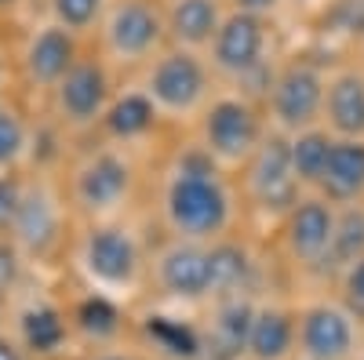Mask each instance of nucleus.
Returning a JSON list of instances; mask_svg holds the SVG:
<instances>
[{
	"label": "nucleus",
	"instance_id": "nucleus-1",
	"mask_svg": "<svg viewBox=\"0 0 364 360\" xmlns=\"http://www.w3.org/2000/svg\"><path fill=\"white\" fill-rule=\"evenodd\" d=\"M161 212L178 240H219L233 219V193L223 171H168Z\"/></svg>",
	"mask_w": 364,
	"mask_h": 360
},
{
	"label": "nucleus",
	"instance_id": "nucleus-2",
	"mask_svg": "<svg viewBox=\"0 0 364 360\" xmlns=\"http://www.w3.org/2000/svg\"><path fill=\"white\" fill-rule=\"evenodd\" d=\"M142 87L154 99L161 116L186 120L200 116V109L215 95V70H211L208 58H200V51L168 44L164 51L149 58Z\"/></svg>",
	"mask_w": 364,
	"mask_h": 360
},
{
	"label": "nucleus",
	"instance_id": "nucleus-3",
	"mask_svg": "<svg viewBox=\"0 0 364 360\" xmlns=\"http://www.w3.org/2000/svg\"><path fill=\"white\" fill-rule=\"evenodd\" d=\"M266 116L245 92H215L211 102L200 109V146L223 171L245 168L259 142L266 138Z\"/></svg>",
	"mask_w": 364,
	"mask_h": 360
},
{
	"label": "nucleus",
	"instance_id": "nucleus-4",
	"mask_svg": "<svg viewBox=\"0 0 364 360\" xmlns=\"http://www.w3.org/2000/svg\"><path fill=\"white\" fill-rule=\"evenodd\" d=\"M135 193V164L124 149L117 146H95L70 168L66 200L84 212L87 219H109L124 207Z\"/></svg>",
	"mask_w": 364,
	"mask_h": 360
},
{
	"label": "nucleus",
	"instance_id": "nucleus-5",
	"mask_svg": "<svg viewBox=\"0 0 364 360\" xmlns=\"http://www.w3.org/2000/svg\"><path fill=\"white\" fill-rule=\"evenodd\" d=\"M102 58L109 66H142L168 40V18L157 0H109L99 22Z\"/></svg>",
	"mask_w": 364,
	"mask_h": 360
},
{
	"label": "nucleus",
	"instance_id": "nucleus-6",
	"mask_svg": "<svg viewBox=\"0 0 364 360\" xmlns=\"http://www.w3.org/2000/svg\"><path fill=\"white\" fill-rule=\"evenodd\" d=\"M324 84L328 73L306 58L288 62L277 77L269 80V95H266V124L269 131L281 135H299L321 124L324 113Z\"/></svg>",
	"mask_w": 364,
	"mask_h": 360
},
{
	"label": "nucleus",
	"instance_id": "nucleus-7",
	"mask_svg": "<svg viewBox=\"0 0 364 360\" xmlns=\"http://www.w3.org/2000/svg\"><path fill=\"white\" fill-rule=\"evenodd\" d=\"M240 186H245L248 204H255L262 215L284 219V215L291 212V204L306 193V190H302L299 178H295L288 135L266 131V138L259 142V149L252 153V160L240 168Z\"/></svg>",
	"mask_w": 364,
	"mask_h": 360
},
{
	"label": "nucleus",
	"instance_id": "nucleus-8",
	"mask_svg": "<svg viewBox=\"0 0 364 360\" xmlns=\"http://www.w3.org/2000/svg\"><path fill=\"white\" fill-rule=\"evenodd\" d=\"M113 102L109 92V62L106 58H77L73 70L55 84L51 109L66 131H91L102 124V116Z\"/></svg>",
	"mask_w": 364,
	"mask_h": 360
},
{
	"label": "nucleus",
	"instance_id": "nucleus-9",
	"mask_svg": "<svg viewBox=\"0 0 364 360\" xmlns=\"http://www.w3.org/2000/svg\"><path fill=\"white\" fill-rule=\"evenodd\" d=\"M66 193H58L51 178H22V200L8 236L22 255H48L63 240V215H66Z\"/></svg>",
	"mask_w": 364,
	"mask_h": 360
},
{
	"label": "nucleus",
	"instance_id": "nucleus-10",
	"mask_svg": "<svg viewBox=\"0 0 364 360\" xmlns=\"http://www.w3.org/2000/svg\"><path fill=\"white\" fill-rule=\"evenodd\" d=\"M266 55V18L252 11H226L215 40L208 44V62L215 77L226 80H248L255 70H262Z\"/></svg>",
	"mask_w": 364,
	"mask_h": 360
},
{
	"label": "nucleus",
	"instance_id": "nucleus-11",
	"mask_svg": "<svg viewBox=\"0 0 364 360\" xmlns=\"http://www.w3.org/2000/svg\"><path fill=\"white\" fill-rule=\"evenodd\" d=\"M77 58H80L77 33H70V29L58 26V22H44V26H37L33 33L26 37L18 66H22V77H26L29 87L51 95L55 84L73 70Z\"/></svg>",
	"mask_w": 364,
	"mask_h": 360
},
{
	"label": "nucleus",
	"instance_id": "nucleus-12",
	"mask_svg": "<svg viewBox=\"0 0 364 360\" xmlns=\"http://www.w3.org/2000/svg\"><path fill=\"white\" fill-rule=\"evenodd\" d=\"M80 262L91 277L106 288H120V284H132L139 273V240L117 222H95L84 233V244H80Z\"/></svg>",
	"mask_w": 364,
	"mask_h": 360
},
{
	"label": "nucleus",
	"instance_id": "nucleus-13",
	"mask_svg": "<svg viewBox=\"0 0 364 360\" xmlns=\"http://www.w3.org/2000/svg\"><path fill=\"white\" fill-rule=\"evenodd\" d=\"M336 219H339V207L331 204L321 193H302L291 212L284 215V248L291 251V258L299 262H324L328 248H331V236H336Z\"/></svg>",
	"mask_w": 364,
	"mask_h": 360
},
{
	"label": "nucleus",
	"instance_id": "nucleus-14",
	"mask_svg": "<svg viewBox=\"0 0 364 360\" xmlns=\"http://www.w3.org/2000/svg\"><path fill=\"white\" fill-rule=\"evenodd\" d=\"M157 280L175 298H204L211 295V244L200 240H171L154 262Z\"/></svg>",
	"mask_w": 364,
	"mask_h": 360
},
{
	"label": "nucleus",
	"instance_id": "nucleus-15",
	"mask_svg": "<svg viewBox=\"0 0 364 360\" xmlns=\"http://www.w3.org/2000/svg\"><path fill=\"white\" fill-rule=\"evenodd\" d=\"M321 124L336 138H364V70L339 66L328 73Z\"/></svg>",
	"mask_w": 364,
	"mask_h": 360
},
{
	"label": "nucleus",
	"instance_id": "nucleus-16",
	"mask_svg": "<svg viewBox=\"0 0 364 360\" xmlns=\"http://www.w3.org/2000/svg\"><path fill=\"white\" fill-rule=\"evenodd\" d=\"M299 342L310 360H343L353 349V320L339 306H314L299 320Z\"/></svg>",
	"mask_w": 364,
	"mask_h": 360
},
{
	"label": "nucleus",
	"instance_id": "nucleus-17",
	"mask_svg": "<svg viewBox=\"0 0 364 360\" xmlns=\"http://www.w3.org/2000/svg\"><path fill=\"white\" fill-rule=\"evenodd\" d=\"M336 207L364 200V138H336L317 190Z\"/></svg>",
	"mask_w": 364,
	"mask_h": 360
},
{
	"label": "nucleus",
	"instance_id": "nucleus-18",
	"mask_svg": "<svg viewBox=\"0 0 364 360\" xmlns=\"http://www.w3.org/2000/svg\"><path fill=\"white\" fill-rule=\"evenodd\" d=\"M164 18H168L171 44L200 51L215 40L226 11H223V0H171L164 8Z\"/></svg>",
	"mask_w": 364,
	"mask_h": 360
},
{
	"label": "nucleus",
	"instance_id": "nucleus-19",
	"mask_svg": "<svg viewBox=\"0 0 364 360\" xmlns=\"http://www.w3.org/2000/svg\"><path fill=\"white\" fill-rule=\"evenodd\" d=\"M161 120L154 99L146 95V87H135V92H120L113 95L106 116H102V135L109 142H120V146H128V142H139L146 138L149 131H154V124Z\"/></svg>",
	"mask_w": 364,
	"mask_h": 360
},
{
	"label": "nucleus",
	"instance_id": "nucleus-20",
	"mask_svg": "<svg viewBox=\"0 0 364 360\" xmlns=\"http://www.w3.org/2000/svg\"><path fill=\"white\" fill-rule=\"evenodd\" d=\"M295 342V320L284 310H255L248 327V353L255 360H281Z\"/></svg>",
	"mask_w": 364,
	"mask_h": 360
},
{
	"label": "nucleus",
	"instance_id": "nucleus-21",
	"mask_svg": "<svg viewBox=\"0 0 364 360\" xmlns=\"http://www.w3.org/2000/svg\"><path fill=\"white\" fill-rule=\"evenodd\" d=\"M331 142H336V135H331L324 124L310 128V131H299L288 138V149H291V168H295V178L302 190H317L321 175H324V164H328V153H331Z\"/></svg>",
	"mask_w": 364,
	"mask_h": 360
},
{
	"label": "nucleus",
	"instance_id": "nucleus-22",
	"mask_svg": "<svg viewBox=\"0 0 364 360\" xmlns=\"http://www.w3.org/2000/svg\"><path fill=\"white\" fill-rule=\"evenodd\" d=\"M360 255H364V200L339 207L336 236H331V248H328V258H324V262L346 269V266L357 262Z\"/></svg>",
	"mask_w": 364,
	"mask_h": 360
},
{
	"label": "nucleus",
	"instance_id": "nucleus-23",
	"mask_svg": "<svg viewBox=\"0 0 364 360\" xmlns=\"http://www.w3.org/2000/svg\"><path fill=\"white\" fill-rule=\"evenodd\" d=\"M29 142H33V128L22 109L0 99V171H15L29 157Z\"/></svg>",
	"mask_w": 364,
	"mask_h": 360
},
{
	"label": "nucleus",
	"instance_id": "nucleus-24",
	"mask_svg": "<svg viewBox=\"0 0 364 360\" xmlns=\"http://www.w3.org/2000/svg\"><path fill=\"white\" fill-rule=\"evenodd\" d=\"M22 339L33 353H51L63 346L66 339V317L58 313L55 306H29L22 313Z\"/></svg>",
	"mask_w": 364,
	"mask_h": 360
},
{
	"label": "nucleus",
	"instance_id": "nucleus-25",
	"mask_svg": "<svg viewBox=\"0 0 364 360\" xmlns=\"http://www.w3.org/2000/svg\"><path fill=\"white\" fill-rule=\"evenodd\" d=\"M255 310L248 302H230L219 320H215V335H211V349H219L215 360H233L240 349H248V327H252Z\"/></svg>",
	"mask_w": 364,
	"mask_h": 360
},
{
	"label": "nucleus",
	"instance_id": "nucleus-26",
	"mask_svg": "<svg viewBox=\"0 0 364 360\" xmlns=\"http://www.w3.org/2000/svg\"><path fill=\"white\" fill-rule=\"evenodd\" d=\"M146 335L154 339L164 353H171V356H182V360L200 356V339L193 335V327H190V324H182V320H171V317H149V320H146Z\"/></svg>",
	"mask_w": 364,
	"mask_h": 360
},
{
	"label": "nucleus",
	"instance_id": "nucleus-27",
	"mask_svg": "<svg viewBox=\"0 0 364 360\" xmlns=\"http://www.w3.org/2000/svg\"><path fill=\"white\" fill-rule=\"evenodd\" d=\"M248 277V255L237 244H211V291H237Z\"/></svg>",
	"mask_w": 364,
	"mask_h": 360
},
{
	"label": "nucleus",
	"instance_id": "nucleus-28",
	"mask_svg": "<svg viewBox=\"0 0 364 360\" xmlns=\"http://www.w3.org/2000/svg\"><path fill=\"white\" fill-rule=\"evenodd\" d=\"M106 4L109 0H48V11H51V22L66 26L70 33L84 37L91 29H99Z\"/></svg>",
	"mask_w": 364,
	"mask_h": 360
},
{
	"label": "nucleus",
	"instance_id": "nucleus-29",
	"mask_svg": "<svg viewBox=\"0 0 364 360\" xmlns=\"http://www.w3.org/2000/svg\"><path fill=\"white\" fill-rule=\"evenodd\" d=\"M73 320H77L80 332L95 335V339H106V335H113L117 327H120V310L109 302L106 295H87L84 302L77 306Z\"/></svg>",
	"mask_w": 364,
	"mask_h": 360
},
{
	"label": "nucleus",
	"instance_id": "nucleus-30",
	"mask_svg": "<svg viewBox=\"0 0 364 360\" xmlns=\"http://www.w3.org/2000/svg\"><path fill=\"white\" fill-rule=\"evenodd\" d=\"M328 26H331V33L364 37V0H331L328 4Z\"/></svg>",
	"mask_w": 364,
	"mask_h": 360
},
{
	"label": "nucleus",
	"instance_id": "nucleus-31",
	"mask_svg": "<svg viewBox=\"0 0 364 360\" xmlns=\"http://www.w3.org/2000/svg\"><path fill=\"white\" fill-rule=\"evenodd\" d=\"M18 200H22V178L15 171H0V236H8Z\"/></svg>",
	"mask_w": 364,
	"mask_h": 360
},
{
	"label": "nucleus",
	"instance_id": "nucleus-32",
	"mask_svg": "<svg viewBox=\"0 0 364 360\" xmlns=\"http://www.w3.org/2000/svg\"><path fill=\"white\" fill-rule=\"evenodd\" d=\"M18 248L11 236H0V295H4L15 280H18Z\"/></svg>",
	"mask_w": 364,
	"mask_h": 360
},
{
	"label": "nucleus",
	"instance_id": "nucleus-33",
	"mask_svg": "<svg viewBox=\"0 0 364 360\" xmlns=\"http://www.w3.org/2000/svg\"><path fill=\"white\" fill-rule=\"evenodd\" d=\"M343 288H346V298H350V306L364 313V255L357 262H350L343 269Z\"/></svg>",
	"mask_w": 364,
	"mask_h": 360
},
{
	"label": "nucleus",
	"instance_id": "nucleus-34",
	"mask_svg": "<svg viewBox=\"0 0 364 360\" xmlns=\"http://www.w3.org/2000/svg\"><path fill=\"white\" fill-rule=\"evenodd\" d=\"M281 0H233V8H240V11H252V15H269L273 8H277Z\"/></svg>",
	"mask_w": 364,
	"mask_h": 360
},
{
	"label": "nucleus",
	"instance_id": "nucleus-35",
	"mask_svg": "<svg viewBox=\"0 0 364 360\" xmlns=\"http://www.w3.org/2000/svg\"><path fill=\"white\" fill-rule=\"evenodd\" d=\"M0 360H22V356H18V349H15L11 342L0 339Z\"/></svg>",
	"mask_w": 364,
	"mask_h": 360
},
{
	"label": "nucleus",
	"instance_id": "nucleus-36",
	"mask_svg": "<svg viewBox=\"0 0 364 360\" xmlns=\"http://www.w3.org/2000/svg\"><path fill=\"white\" fill-rule=\"evenodd\" d=\"M18 8V0H0V15H11Z\"/></svg>",
	"mask_w": 364,
	"mask_h": 360
},
{
	"label": "nucleus",
	"instance_id": "nucleus-37",
	"mask_svg": "<svg viewBox=\"0 0 364 360\" xmlns=\"http://www.w3.org/2000/svg\"><path fill=\"white\" fill-rule=\"evenodd\" d=\"M95 360H128V356H117V353H102V356H95Z\"/></svg>",
	"mask_w": 364,
	"mask_h": 360
}]
</instances>
